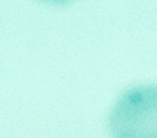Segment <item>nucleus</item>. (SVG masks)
Listing matches in <instances>:
<instances>
[{"label": "nucleus", "instance_id": "obj_1", "mask_svg": "<svg viewBox=\"0 0 157 138\" xmlns=\"http://www.w3.org/2000/svg\"><path fill=\"white\" fill-rule=\"evenodd\" d=\"M109 122L113 138H157V85L126 91Z\"/></svg>", "mask_w": 157, "mask_h": 138}, {"label": "nucleus", "instance_id": "obj_2", "mask_svg": "<svg viewBox=\"0 0 157 138\" xmlns=\"http://www.w3.org/2000/svg\"><path fill=\"white\" fill-rule=\"evenodd\" d=\"M41 2H46V3H52V4H64V3H69L70 0H41Z\"/></svg>", "mask_w": 157, "mask_h": 138}]
</instances>
